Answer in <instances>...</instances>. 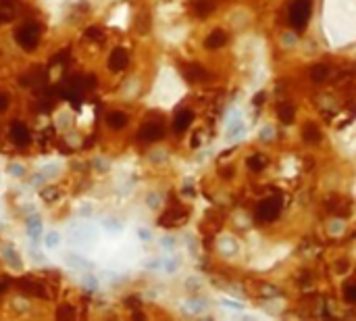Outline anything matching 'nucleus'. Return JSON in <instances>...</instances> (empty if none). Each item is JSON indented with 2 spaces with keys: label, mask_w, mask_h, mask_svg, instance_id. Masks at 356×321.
Instances as JSON below:
<instances>
[{
  "label": "nucleus",
  "mask_w": 356,
  "mask_h": 321,
  "mask_svg": "<svg viewBox=\"0 0 356 321\" xmlns=\"http://www.w3.org/2000/svg\"><path fill=\"white\" fill-rule=\"evenodd\" d=\"M246 163H248V167H250L252 171H263L269 161H267V157H263V154H254V157H250Z\"/></svg>",
  "instance_id": "17"
},
{
  "label": "nucleus",
  "mask_w": 356,
  "mask_h": 321,
  "mask_svg": "<svg viewBox=\"0 0 356 321\" xmlns=\"http://www.w3.org/2000/svg\"><path fill=\"white\" fill-rule=\"evenodd\" d=\"M4 259H6L8 263L13 265V267H21V261H19V257H15V255H13V251H10V248H6V253H4Z\"/></svg>",
  "instance_id": "23"
},
{
  "label": "nucleus",
  "mask_w": 356,
  "mask_h": 321,
  "mask_svg": "<svg viewBox=\"0 0 356 321\" xmlns=\"http://www.w3.org/2000/svg\"><path fill=\"white\" fill-rule=\"evenodd\" d=\"M8 109V96L6 94H0V113H4Z\"/></svg>",
  "instance_id": "24"
},
{
  "label": "nucleus",
  "mask_w": 356,
  "mask_h": 321,
  "mask_svg": "<svg viewBox=\"0 0 356 321\" xmlns=\"http://www.w3.org/2000/svg\"><path fill=\"white\" fill-rule=\"evenodd\" d=\"M185 75H187V79H192V81H200V79H206V71H204V67H200V65H189L185 69Z\"/></svg>",
  "instance_id": "16"
},
{
  "label": "nucleus",
  "mask_w": 356,
  "mask_h": 321,
  "mask_svg": "<svg viewBox=\"0 0 356 321\" xmlns=\"http://www.w3.org/2000/svg\"><path fill=\"white\" fill-rule=\"evenodd\" d=\"M281 213V198L279 196H269L265 198L263 203L258 205L256 209V221L260 223H269V221H275Z\"/></svg>",
  "instance_id": "3"
},
{
  "label": "nucleus",
  "mask_w": 356,
  "mask_h": 321,
  "mask_svg": "<svg viewBox=\"0 0 356 321\" xmlns=\"http://www.w3.org/2000/svg\"><path fill=\"white\" fill-rule=\"evenodd\" d=\"M127 65H129L127 52H125L123 48H115V50L111 52V56H109V69L115 71V73H119V71L127 69Z\"/></svg>",
  "instance_id": "6"
},
{
  "label": "nucleus",
  "mask_w": 356,
  "mask_h": 321,
  "mask_svg": "<svg viewBox=\"0 0 356 321\" xmlns=\"http://www.w3.org/2000/svg\"><path fill=\"white\" fill-rule=\"evenodd\" d=\"M192 119H194V113H192V111H187V109L179 111V113L175 115V121H173L175 132H177V134L185 132V129H187L189 125H192Z\"/></svg>",
  "instance_id": "10"
},
{
  "label": "nucleus",
  "mask_w": 356,
  "mask_h": 321,
  "mask_svg": "<svg viewBox=\"0 0 356 321\" xmlns=\"http://www.w3.org/2000/svg\"><path fill=\"white\" fill-rule=\"evenodd\" d=\"M10 138H13V142L17 146H27L29 144V132L21 121H15L13 125H10Z\"/></svg>",
  "instance_id": "7"
},
{
  "label": "nucleus",
  "mask_w": 356,
  "mask_h": 321,
  "mask_svg": "<svg viewBox=\"0 0 356 321\" xmlns=\"http://www.w3.org/2000/svg\"><path fill=\"white\" fill-rule=\"evenodd\" d=\"M344 296H346V301L356 305V282H350L346 284V288H344Z\"/></svg>",
  "instance_id": "20"
},
{
  "label": "nucleus",
  "mask_w": 356,
  "mask_h": 321,
  "mask_svg": "<svg viewBox=\"0 0 356 321\" xmlns=\"http://www.w3.org/2000/svg\"><path fill=\"white\" fill-rule=\"evenodd\" d=\"M277 115H279V119H281V123L290 125V123L294 121L296 111H294V106H292L290 102H281V104L277 106Z\"/></svg>",
  "instance_id": "15"
},
{
  "label": "nucleus",
  "mask_w": 356,
  "mask_h": 321,
  "mask_svg": "<svg viewBox=\"0 0 356 321\" xmlns=\"http://www.w3.org/2000/svg\"><path fill=\"white\" fill-rule=\"evenodd\" d=\"M40 33L42 31L35 23H23V25L15 31V40L21 44V48L33 50V48H38V44H40Z\"/></svg>",
  "instance_id": "2"
},
{
  "label": "nucleus",
  "mask_w": 356,
  "mask_h": 321,
  "mask_svg": "<svg viewBox=\"0 0 356 321\" xmlns=\"http://www.w3.org/2000/svg\"><path fill=\"white\" fill-rule=\"evenodd\" d=\"M263 100H265V94H258V96H254V104H256V106L263 104Z\"/></svg>",
  "instance_id": "28"
},
{
  "label": "nucleus",
  "mask_w": 356,
  "mask_h": 321,
  "mask_svg": "<svg viewBox=\"0 0 356 321\" xmlns=\"http://www.w3.org/2000/svg\"><path fill=\"white\" fill-rule=\"evenodd\" d=\"M185 219H187V211L175 207V209H169L167 213H163V217L159 219V223L163 225V228H175V225L185 223Z\"/></svg>",
  "instance_id": "4"
},
{
  "label": "nucleus",
  "mask_w": 356,
  "mask_h": 321,
  "mask_svg": "<svg viewBox=\"0 0 356 321\" xmlns=\"http://www.w3.org/2000/svg\"><path fill=\"white\" fill-rule=\"evenodd\" d=\"M165 136V127L161 121H150L140 129V140L144 142H159Z\"/></svg>",
  "instance_id": "5"
},
{
  "label": "nucleus",
  "mask_w": 356,
  "mask_h": 321,
  "mask_svg": "<svg viewBox=\"0 0 356 321\" xmlns=\"http://www.w3.org/2000/svg\"><path fill=\"white\" fill-rule=\"evenodd\" d=\"M46 244H48V246H56L58 244V234H50L48 238H46Z\"/></svg>",
  "instance_id": "25"
},
{
  "label": "nucleus",
  "mask_w": 356,
  "mask_h": 321,
  "mask_svg": "<svg viewBox=\"0 0 356 321\" xmlns=\"http://www.w3.org/2000/svg\"><path fill=\"white\" fill-rule=\"evenodd\" d=\"M152 27V21H150V13L148 10H140L134 19V29L140 33V35H146Z\"/></svg>",
  "instance_id": "11"
},
{
  "label": "nucleus",
  "mask_w": 356,
  "mask_h": 321,
  "mask_svg": "<svg viewBox=\"0 0 356 321\" xmlns=\"http://www.w3.org/2000/svg\"><path fill=\"white\" fill-rule=\"evenodd\" d=\"M8 288V280L6 278H2V280H0V292H4Z\"/></svg>",
  "instance_id": "27"
},
{
  "label": "nucleus",
  "mask_w": 356,
  "mask_h": 321,
  "mask_svg": "<svg viewBox=\"0 0 356 321\" xmlns=\"http://www.w3.org/2000/svg\"><path fill=\"white\" fill-rule=\"evenodd\" d=\"M212 8H215V4H212V0H198V2L194 4V10H196V13H198L200 17L208 15Z\"/></svg>",
  "instance_id": "19"
},
{
  "label": "nucleus",
  "mask_w": 356,
  "mask_h": 321,
  "mask_svg": "<svg viewBox=\"0 0 356 321\" xmlns=\"http://www.w3.org/2000/svg\"><path fill=\"white\" fill-rule=\"evenodd\" d=\"M302 138L308 144H317V142H321V132H319V127L315 123H308L302 129Z\"/></svg>",
  "instance_id": "14"
},
{
  "label": "nucleus",
  "mask_w": 356,
  "mask_h": 321,
  "mask_svg": "<svg viewBox=\"0 0 356 321\" xmlns=\"http://www.w3.org/2000/svg\"><path fill=\"white\" fill-rule=\"evenodd\" d=\"M227 44V33H225L223 29H215L208 33V38L204 40V46L210 50H217V48H223V46Z\"/></svg>",
  "instance_id": "9"
},
{
  "label": "nucleus",
  "mask_w": 356,
  "mask_h": 321,
  "mask_svg": "<svg viewBox=\"0 0 356 321\" xmlns=\"http://www.w3.org/2000/svg\"><path fill=\"white\" fill-rule=\"evenodd\" d=\"M86 35H88L90 40H102V29L100 27H88Z\"/></svg>",
  "instance_id": "22"
},
{
  "label": "nucleus",
  "mask_w": 356,
  "mask_h": 321,
  "mask_svg": "<svg viewBox=\"0 0 356 321\" xmlns=\"http://www.w3.org/2000/svg\"><path fill=\"white\" fill-rule=\"evenodd\" d=\"M56 317L58 319H73L75 317V311H73V307H61V309H58V311H56Z\"/></svg>",
  "instance_id": "21"
},
{
  "label": "nucleus",
  "mask_w": 356,
  "mask_h": 321,
  "mask_svg": "<svg viewBox=\"0 0 356 321\" xmlns=\"http://www.w3.org/2000/svg\"><path fill=\"white\" fill-rule=\"evenodd\" d=\"M19 290H21V292H25V294L40 296V299H44V296H46V290H44V286H42L40 282L31 280V278H23V280L19 282Z\"/></svg>",
  "instance_id": "8"
},
{
  "label": "nucleus",
  "mask_w": 356,
  "mask_h": 321,
  "mask_svg": "<svg viewBox=\"0 0 356 321\" xmlns=\"http://www.w3.org/2000/svg\"><path fill=\"white\" fill-rule=\"evenodd\" d=\"M106 123H109V127H113V129H123L127 125V115L121 113V111H111L109 115H106Z\"/></svg>",
  "instance_id": "12"
},
{
  "label": "nucleus",
  "mask_w": 356,
  "mask_h": 321,
  "mask_svg": "<svg viewBox=\"0 0 356 321\" xmlns=\"http://www.w3.org/2000/svg\"><path fill=\"white\" fill-rule=\"evenodd\" d=\"M313 13V0H294L288 13V21L294 29H304L308 25V19Z\"/></svg>",
  "instance_id": "1"
},
{
  "label": "nucleus",
  "mask_w": 356,
  "mask_h": 321,
  "mask_svg": "<svg viewBox=\"0 0 356 321\" xmlns=\"http://www.w3.org/2000/svg\"><path fill=\"white\" fill-rule=\"evenodd\" d=\"M329 75V67L327 65H315L313 69H311V79L313 81H325V77Z\"/></svg>",
  "instance_id": "18"
},
{
  "label": "nucleus",
  "mask_w": 356,
  "mask_h": 321,
  "mask_svg": "<svg viewBox=\"0 0 356 321\" xmlns=\"http://www.w3.org/2000/svg\"><path fill=\"white\" fill-rule=\"evenodd\" d=\"M15 19V2L0 0V23H8Z\"/></svg>",
  "instance_id": "13"
},
{
  "label": "nucleus",
  "mask_w": 356,
  "mask_h": 321,
  "mask_svg": "<svg viewBox=\"0 0 356 321\" xmlns=\"http://www.w3.org/2000/svg\"><path fill=\"white\" fill-rule=\"evenodd\" d=\"M10 173L13 175H23V167L21 165H10Z\"/></svg>",
  "instance_id": "26"
}]
</instances>
